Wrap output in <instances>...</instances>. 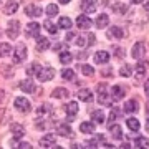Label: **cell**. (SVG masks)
Wrapping results in <instances>:
<instances>
[{
  "label": "cell",
  "mask_w": 149,
  "mask_h": 149,
  "mask_svg": "<svg viewBox=\"0 0 149 149\" xmlns=\"http://www.w3.org/2000/svg\"><path fill=\"white\" fill-rule=\"evenodd\" d=\"M108 37L116 38V40H121V38L124 37V30H123L121 27H109V30H108Z\"/></svg>",
  "instance_id": "15"
},
{
  "label": "cell",
  "mask_w": 149,
  "mask_h": 149,
  "mask_svg": "<svg viewBox=\"0 0 149 149\" xmlns=\"http://www.w3.org/2000/svg\"><path fill=\"white\" fill-rule=\"evenodd\" d=\"M109 133H111V136L114 139H121L123 138V129L119 124H111L109 126Z\"/></svg>",
  "instance_id": "24"
},
{
  "label": "cell",
  "mask_w": 149,
  "mask_h": 149,
  "mask_svg": "<svg viewBox=\"0 0 149 149\" xmlns=\"http://www.w3.org/2000/svg\"><path fill=\"white\" fill-rule=\"evenodd\" d=\"M81 73L86 74V76H93L95 74V68L90 66V65H81Z\"/></svg>",
  "instance_id": "39"
},
{
  "label": "cell",
  "mask_w": 149,
  "mask_h": 149,
  "mask_svg": "<svg viewBox=\"0 0 149 149\" xmlns=\"http://www.w3.org/2000/svg\"><path fill=\"white\" fill-rule=\"evenodd\" d=\"M146 95H148V96H149V80H148V81H146Z\"/></svg>",
  "instance_id": "50"
},
{
  "label": "cell",
  "mask_w": 149,
  "mask_h": 149,
  "mask_svg": "<svg viewBox=\"0 0 149 149\" xmlns=\"http://www.w3.org/2000/svg\"><path fill=\"white\" fill-rule=\"evenodd\" d=\"M15 148H20V149H30L32 146H30L28 143H20L18 146H15Z\"/></svg>",
  "instance_id": "46"
},
{
  "label": "cell",
  "mask_w": 149,
  "mask_h": 149,
  "mask_svg": "<svg viewBox=\"0 0 149 149\" xmlns=\"http://www.w3.org/2000/svg\"><path fill=\"white\" fill-rule=\"evenodd\" d=\"M76 95H78V100H80V101H91V98H93V93H91L90 90H86V88L80 90Z\"/></svg>",
  "instance_id": "23"
},
{
  "label": "cell",
  "mask_w": 149,
  "mask_h": 149,
  "mask_svg": "<svg viewBox=\"0 0 149 149\" xmlns=\"http://www.w3.org/2000/svg\"><path fill=\"white\" fill-rule=\"evenodd\" d=\"M20 90L23 91V93H33V91H35V85H33L32 80H23L20 83Z\"/></svg>",
  "instance_id": "20"
},
{
  "label": "cell",
  "mask_w": 149,
  "mask_h": 149,
  "mask_svg": "<svg viewBox=\"0 0 149 149\" xmlns=\"http://www.w3.org/2000/svg\"><path fill=\"white\" fill-rule=\"evenodd\" d=\"M76 25H78L80 28H83V30H88V28H91L93 22H91L90 17H86V15H80L78 18H76Z\"/></svg>",
  "instance_id": "10"
},
{
  "label": "cell",
  "mask_w": 149,
  "mask_h": 149,
  "mask_svg": "<svg viewBox=\"0 0 149 149\" xmlns=\"http://www.w3.org/2000/svg\"><path fill=\"white\" fill-rule=\"evenodd\" d=\"M12 53V47L8 43H2L0 45V56H7V55Z\"/></svg>",
  "instance_id": "37"
},
{
  "label": "cell",
  "mask_w": 149,
  "mask_h": 149,
  "mask_svg": "<svg viewBox=\"0 0 149 149\" xmlns=\"http://www.w3.org/2000/svg\"><path fill=\"white\" fill-rule=\"evenodd\" d=\"M138 109H139L138 100H129V101H126V104H124V111L126 113H136Z\"/></svg>",
  "instance_id": "19"
},
{
  "label": "cell",
  "mask_w": 149,
  "mask_h": 149,
  "mask_svg": "<svg viewBox=\"0 0 149 149\" xmlns=\"http://www.w3.org/2000/svg\"><path fill=\"white\" fill-rule=\"evenodd\" d=\"M91 116H93V119H95V123H98V124H103L104 123V113L101 111V109H96V111L91 113Z\"/></svg>",
  "instance_id": "30"
},
{
  "label": "cell",
  "mask_w": 149,
  "mask_h": 149,
  "mask_svg": "<svg viewBox=\"0 0 149 149\" xmlns=\"http://www.w3.org/2000/svg\"><path fill=\"white\" fill-rule=\"evenodd\" d=\"M106 74L109 76V74H111V71H109V70H103V76H106Z\"/></svg>",
  "instance_id": "49"
},
{
  "label": "cell",
  "mask_w": 149,
  "mask_h": 149,
  "mask_svg": "<svg viewBox=\"0 0 149 149\" xmlns=\"http://www.w3.org/2000/svg\"><path fill=\"white\" fill-rule=\"evenodd\" d=\"M124 95H126V93H124V88H123V86L114 85V86L111 88V96H113V100H114V101H119V100H123V98H124Z\"/></svg>",
  "instance_id": "14"
},
{
  "label": "cell",
  "mask_w": 149,
  "mask_h": 149,
  "mask_svg": "<svg viewBox=\"0 0 149 149\" xmlns=\"http://www.w3.org/2000/svg\"><path fill=\"white\" fill-rule=\"evenodd\" d=\"M113 10H114V13L119 15V13H124V12L128 10V7L124 5V3H114V5H113Z\"/></svg>",
  "instance_id": "41"
},
{
  "label": "cell",
  "mask_w": 149,
  "mask_h": 149,
  "mask_svg": "<svg viewBox=\"0 0 149 149\" xmlns=\"http://www.w3.org/2000/svg\"><path fill=\"white\" fill-rule=\"evenodd\" d=\"M114 52H116V56L118 58H123V56H124V50H123V48H114Z\"/></svg>",
  "instance_id": "42"
},
{
  "label": "cell",
  "mask_w": 149,
  "mask_h": 149,
  "mask_svg": "<svg viewBox=\"0 0 149 149\" xmlns=\"http://www.w3.org/2000/svg\"><path fill=\"white\" fill-rule=\"evenodd\" d=\"M80 131L81 133H86V134H90V133H95V123H81L80 124Z\"/></svg>",
  "instance_id": "28"
},
{
  "label": "cell",
  "mask_w": 149,
  "mask_h": 149,
  "mask_svg": "<svg viewBox=\"0 0 149 149\" xmlns=\"http://www.w3.org/2000/svg\"><path fill=\"white\" fill-rule=\"evenodd\" d=\"M10 129H12V134H13V138L15 139H20L22 136H23V126H20V124H12L10 126Z\"/></svg>",
  "instance_id": "27"
},
{
  "label": "cell",
  "mask_w": 149,
  "mask_h": 149,
  "mask_svg": "<svg viewBox=\"0 0 149 149\" xmlns=\"http://www.w3.org/2000/svg\"><path fill=\"white\" fill-rule=\"evenodd\" d=\"M144 10L149 12V0H146V3H144Z\"/></svg>",
  "instance_id": "51"
},
{
  "label": "cell",
  "mask_w": 149,
  "mask_h": 149,
  "mask_svg": "<svg viewBox=\"0 0 149 149\" xmlns=\"http://www.w3.org/2000/svg\"><path fill=\"white\" fill-rule=\"evenodd\" d=\"M61 78L63 80H74V71L70 68H65L63 71H61Z\"/></svg>",
  "instance_id": "38"
},
{
  "label": "cell",
  "mask_w": 149,
  "mask_h": 149,
  "mask_svg": "<svg viewBox=\"0 0 149 149\" xmlns=\"http://www.w3.org/2000/svg\"><path fill=\"white\" fill-rule=\"evenodd\" d=\"M74 37H76V35H74V33L73 32H70L68 33V35H66V38H65V40H66V42H71V40H73V38Z\"/></svg>",
  "instance_id": "47"
},
{
  "label": "cell",
  "mask_w": 149,
  "mask_h": 149,
  "mask_svg": "<svg viewBox=\"0 0 149 149\" xmlns=\"http://www.w3.org/2000/svg\"><path fill=\"white\" fill-rule=\"evenodd\" d=\"M108 60H109V53L108 52H103V50H100V52H96L95 53V63H106Z\"/></svg>",
  "instance_id": "18"
},
{
  "label": "cell",
  "mask_w": 149,
  "mask_h": 149,
  "mask_svg": "<svg viewBox=\"0 0 149 149\" xmlns=\"http://www.w3.org/2000/svg\"><path fill=\"white\" fill-rule=\"evenodd\" d=\"M25 56H27V47H25L23 43H20V45L17 47V50L13 52V63H20Z\"/></svg>",
  "instance_id": "8"
},
{
  "label": "cell",
  "mask_w": 149,
  "mask_h": 149,
  "mask_svg": "<svg viewBox=\"0 0 149 149\" xmlns=\"http://www.w3.org/2000/svg\"><path fill=\"white\" fill-rule=\"evenodd\" d=\"M116 118H118V111L113 108V111H111V114H109V121H116Z\"/></svg>",
  "instance_id": "44"
},
{
  "label": "cell",
  "mask_w": 149,
  "mask_h": 149,
  "mask_svg": "<svg viewBox=\"0 0 149 149\" xmlns=\"http://www.w3.org/2000/svg\"><path fill=\"white\" fill-rule=\"evenodd\" d=\"M40 70H42V65H38L37 61H33V63L27 68V74H37Z\"/></svg>",
  "instance_id": "34"
},
{
  "label": "cell",
  "mask_w": 149,
  "mask_h": 149,
  "mask_svg": "<svg viewBox=\"0 0 149 149\" xmlns=\"http://www.w3.org/2000/svg\"><path fill=\"white\" fill-rule=\"evenodd\" d=\"M45 12H47L48 17H55L56 13H58V7L55 5V3H50V5L47 7V10H45Z\"/></svg>",
  "instance_id": "40"
},
{
  "label": "cell",
  "mask_w": 149,
  "mask_h": 149,
  "mask_svg": "<svg viewBox=\"0 0 149 149\" xmlns=\"http://www.w3.org/2000/svg\"><path fill=\"white\" fill-rule=\"evenodd\" d=\"M17 8H18V2H15V0H10V2L5 5L3 12H5L7 15H12V13H15V12H17Z\"/></svg>",
  "instance_id": "26"
},
{
  "label": "cell",
  "mask_w": 149,
  "mask_h": 149,
  "mask_svg": "<svg viewBox=\"0 0 149 149\" xmlns=\"http://www.w3.org/2000/svg\"><path fill=\"white\" fill-rule=\"evenodd\" d=\"M146 113L149 114V104H146Z\"/></svg>",
  "instance_id": "54"
},
{
  "label": "cell",
  "mask_w": 149,
  "mask_h": 149,
  "mask_svg": "<svg viewBox=\"0 0 149 149\" xmlns=\"http://www.w3.org/2000/svg\"><path fill=\"white\" fill-rule=\"evenodd\" d=\"M50 40L48 38H45V37H38L37 38V50L38 52H45V50H48L50 48Z\"/></svg>",
  "instance_id": "17"
},
{
  "label": "cell",
  "mask_w": 149,
  "mask_h": 149,
  "mask_svg": "<svg viewBox=\"0 0 149 149\" xmlns=\"http://www.w3.org/2000/svg\"><path fill=\"white\" fill-rule=\"evenodd\" d=\"M15 108L18 109L20 113H28L30 109H32V104H30V101H28L27 98H17L15 100Z\"/></svg>",
  "instance_id": "5"
},
{
  "label": "cell",
  "mask_w": 149,
  "mask_h": 149,
  "mask_svg": "<svg viewBox=\"0 0 149 149\" xmlns=\"http://www.w3.org/2000/svg\"><path fill=\"white\" fill-rule=\"evenodd\" d=\"M95 43H96V37L93 33H90V35H88V45H95Z\"/></svg>",
  "instance_id": "43"
},
{
  "label": "cell",
  "mask_w": 149,
  "mask_h": 149,
  "mask_svg": "<svg viewBox=\"0 0 149 149\" xmlns=\"http://www.w3.org/2000/svg\"><path fill=\"white\" fill-rule=\"evenodd\" d=\"M119 74H121V76H124V78L133 76V66H129V65H124V66H121V70H119Z\"/></svg>",
  "instance_id": "33"
},
{
  "label": "cell",
  "mask_w": 149,
  "mask_h": 149,
  "mask_svg": "<svg viewBox=\"0 0 149 149\" xmlns=\"http://www.w3.org/2000/svg\"><path fill=\"white\" fill-rule=\"evenodd\" d=\"M56 133H60L61 136H68V138H73V129L66 126V124H58L56 126Z\"/></svg>",
  "instance_id": "22"
},
{
  "label": "cell",
  "mask_w": 149,
  "mask_h": 149,
  "mask_svg": "<svg viewBox=\"0 0 149 149\" xmlns=\"http://www.w3.org/2000/svg\"><path fill=\"white\" fill-rule=\"evenodd\" d=\"M131 2H133V3H141L143 0H131Z\"/></svg>",
  "instance_id": "53"
},
{
  "label": "cell",
  "mask_w": 149,
  "mask_h": 149,
  "mask_svg": "<svg viewBox=\"0 0 149 149\" xmlns=\"http://www.w3.org/2000/svg\"><path fill=\"white\" fill-rule=\"evenodd\" d=\"M134 148H148L149 146V141L146 138H136L134 139Z\"/></svg>",
  "instance_id": "35"
},
{
  "label": "cell",
  "mask_w": 149,
  "mask_h": 149,
  "mask_svg": "<svg viewBox=\"0 0 149 149\" xmlns=\"http://www.w3.org/2000/svg\"><path fill=\"white\" fill-rule=\"evenodd\" d=\"M71 60H73V55L70 53V52H61V53H60V61L63 65H70Z\"/></svg>",
  "instance_id": "31"
},
{
  "label": "cell",
  "mask_w": 149,
  "mask_h": 149,
  "mask_svg": "<svg viewBox=\"0 0 149 149\" xmlns=\"http://www.w3.org/2000/svg\"><path fill=\"white\" fill-rule=\"evenodd\" d=\"M43 28H45L48 33H53V35H56V33H58V27H56V25H55L52 20H45V23H43Z\"/></svg>",
  "instance_id": "29"
},
{
  "label": "cell",
  "mask_w": 149,
  "mask_h": 149,
  "mask_svg": "<svg viewBox=\"0 0 149 149\" xmlns=\"http://www.w3.org/2000/svg\"><path fill=\"white\" fill-rule=\"evenodd\" d=\"M78 109H80V106H78V103H74V101H70L65 104V113L68 114V121H73V118L76 116Z\"/></svg>",
  "instance_id": "7"
},
{
  "label": "cell",
  "mask_w": 149,
  "mask_h": 149,
  "mask_svg": "<svg viewBox=\"0 0 149 149\" xmlns=\"http://www.w3.org/2000/svg\"><path fill=\"white\" fill-rule=\"evenodd\" d=\"M149 66V61H143V60H139V63L136 65V68L133 70V74L136 80H144V76H146V70Z\"/></svg>",
  "instance_id": "1"
},
{
  "label": "cell",
  "mask_w": 149,
  "mask_h": 149,
  "mask_svg": "<svg viewBox=\"0 0 149 149\" xmlns=\"http://www.w3.org/2000/svg\"><path fill=\"white\" fill-rule=\"evenodd\" d=\"M81 10L85 13H93L96 10V0H81Z\"/></svg>",
  "instance_id": "12"
},
{
  "label": "cell",
  "mask_w": 149,
  "mask_h": 149,
  "mask_svg": "<svg viewBox=\"0 0 149 149\" xmlns=\"http://www.w3.org/2000/svg\"><path fill=\"white\" fill-rule=\"evenodd\" d=\"M98 101H100V104H106V106H111L109 93L106 91V86H104V85H100V86H98Z\"/></svg>",
  "instance_id": "4"
},
{
  "label": "cell",
  "mask_w": 149,
  "mask_h": 149,
  "mask_svg": "<svg viewBox=\"0 0 149 149\" xmlns=\"http://www.w3.org/2000/svg\"><path fill=\"white\" fill-rule=\"evenodd\" d=\"M86 56H88V53H86V52H83V53H81V55L78 53V60H80V58H81V60H85Z\"/></svg>",
  "instance_id": "48"
},
{
  "label": "cell",
  "mask_w": 149,
  "mask_h": 149,
  "mask_svg": "<svg viewBox=\"0 0 149 149\" xmlns=\"http://www.w3.org/2000/svg\"><path fill=\"white\" fill-rule=\"evenodd\" d=\"M96 27L98 28H106L108 23H109V17L106 15V13H101V15H98V18H96Z\"/></svg>",
  "instance_id": "21"
},
{
  "label": "cell",
  "mask_w": 149,
  "mask_h": 149,
  "mask_svg": "<svg viewBox=\"0 0 149 149\" xmlns=\"http://www.w3.org/2000/svg\"><path fill=\"white\" fill-rule=\"evenodd\" d=\"M20 33V22L18 20H12L8 22V28H7V37L10 40H15Z\"/></svg>",
  "instance_id": "3"
},
{
  "label": "cell",
  "mask_w": 149,
  "mask_h": 149,
  "mask_svg": "<svg viewBox=\"0 0 149 149\" xmlns=\"http://www.w3.org/2000/svg\"><path fill=\"white\" fill-rule=\"evenodd\" d=\"M42 7H38V5H33V3H30V5H27L25 7V13H27L28 17H40L42 15Z\"/></svg>",
  "instance_id": "13"
},
{
  "label": "cell",
  "mask_w": 149,
  "mask_h": 149,
  "mask_svg": "<svg viewBox=\"0 0 149 149\" xmlns=\"http://www.w3.org/2000/svg\"><path fill=\"white\" fill-rule=\"evenodd\" d=\"M144 53H146V43L144 42H138L136 45L133 47V58L134 60H141L144 56Z\"/></svg>",
  "instance_id": "6"
},
{
  "label": "cell",
  "mask_w": 149,
  "mask_h": 149,
  "mask_svg": "<svg viewBox=\"0 0 149 149\" xmlns=\"http://www.w3.org/2000/svg\"><path fill=\"white\" fill-rule=\"evenodd\" d=\"M60 3H63V5H66V3H70V2H71V0H58Z\"/></svg>",
  "instance_id": "52"
},
{
  "label": "cell",
  "mask_w": 149,
  "mask_h": 149,
  "mask_svg": "<svg viewBox=\"0 0 149 149\" xmlns=\"http://www.w3.org/2000/svg\"><path fill=\"white\" fill-rule=\"evenodd\" d=\"M58 27L65 28V30H70V28H71V20H70L68 17H61L58 20Z\"/></svg>",
  "instance_id": "32"
},
{
  "label": "cell",
  "mask_w": 149,
  "mask_h": 149,
  "mask_svg": "<svg viewBox=\"0 0 149 149\" xmlns=\"http://www.w3.org/2000/svg\"><path fill=\"white\" fill-rule=\"evenodd\" d=\"M55 143H56V138L53 134H45L42 139H40V146L42 148H53Z\"/></svg>",
  "instance_id": "11"
},
{
  "label": "cell",
  "mask_w": 149,
  "mask_h": 149,
  "mask_svg": "<svg viewBox=\"0 0 149 149\" xmlns=\"http://www.w3.org/2000/svg\"><path fill=\"white\" fill-rule=\"evenodd\" d=\"M25 33H27V37H30V38H38V37H40V25L35 23V22L28 23Z\"/></svg>",
  "instance_id": "9"
},
{
  "label": "cell",
  "mask_w": 149,
  "mask_h": 149,
  "mask_svg": "<svg viewBox=\"0 0 149 149\" xmlns=\"http://www.w3.org/2000/svg\"><path fill=\"white\" fill-rule=\"evenodd\" d=\"M126 124H128V128L131 129V131H134V133H138L139 128H141V124H139V121L136 118H128V119H126Z\"/></svg>",
  "instance_id": "25"
},
{
  "label": "cell",
  "mask_w": 149,
  "mask_h": 149,
  "mask_svg": "<svg viewBox=\"0 0 149 149\" xmlns=\"http://www.w3.org/2000/svg\"><path fill=\"white\" fill-rule=\"evenodd\" d=\"M76 45H78V47H85L86 43H85V38L83 37H78L76 38Z\"/></svg>",
  "instance_id": "45"
},
{
  "label": "cell",
  "mask_w": 149,
  "mask_h": 149,
  "mask_svg": "<svg viewBox=\"0 0 149 149\" xmlns=\"http://www.w3.org/2000/svg\"><path fill=\"white\" fill-rule=\"evenodd\" d=\"M37 78L40 81H50L55 78V70L50 66H42V70L37 73Z\"/></svg>",
  "instance_id": "2"
},
{
  "label": "cell",
  "mask_w": 149,
  "mask_h": 149,
  "mask_svg": "<svg viewBox=\"0 0 149 149\" xmlns=\"http://www.w3.org/2000/svg\"><path fill=\"white\" fill-rule=\"evenodd\" d=\"M70 93L66 88H55L52 91V98H56V100H65V98H68Z\"/></svg>",
  "instance_id": "16"
},
{
  "label": "cell",
  "mask_w": 149,
  "mask_h": 149,
  "mask_svg": "<svg viewBox=\"0 0 149 149\" xmlns=\"http://www.w3.org/2000/svg\"><path fill=\"white\" fill-rule=\"evenodd\" d=\"M50 113H52V109H50V106H48V104H42V106L37 109L38 118H43L45 114H50Z\"/></svg>",
  "instance_id": "36"
}]
</instances>
